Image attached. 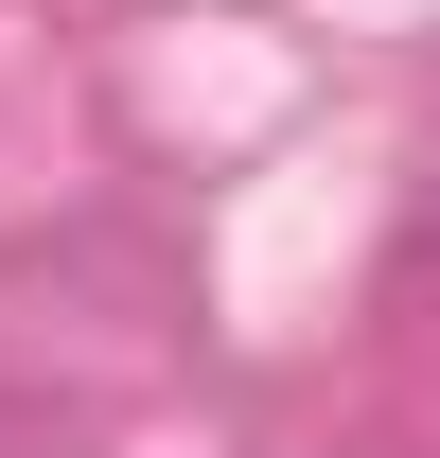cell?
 Segmentation results:
<instances>
[{"mask_svg":"<svg viewBox=\"0 0 440 458\" xmlns=\"http://www.w3.org/2000/svg\"><path fill=\"white\" fill-rule=\"evenodd\" d=\"M405 300H440V141H423V194H405Z\"/></svg>","mask_w":440,"mask_h":458,"instance_id":"6da1fadb","label":"cell"}]
</instances>
